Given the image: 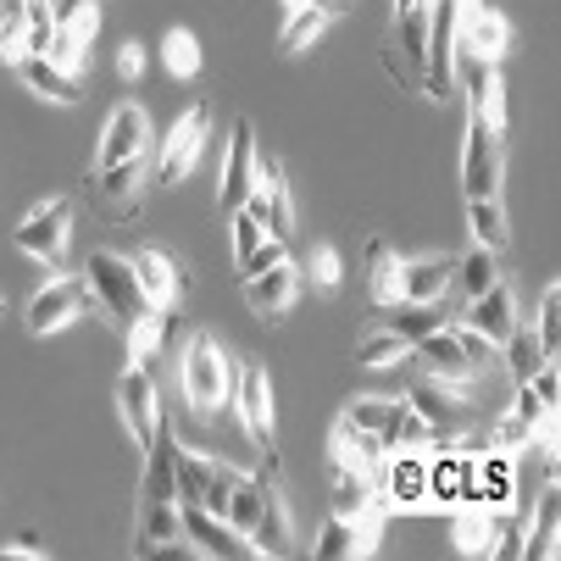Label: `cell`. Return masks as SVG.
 <instances>
[{"instance_id": "obj_55", "label": "cell", "mask_w": 561, "mask_h": 561, "mask_svg": "<svg viewBox=\"0 0 561 561\" xmlns=\"http://www.w3.org/2000/svg\"><path fill=\"white\" fill-rule=\"evenodd\" d=\"M117 78H123V84L145 78V45H139V39H128V45L117 50Z\"/></svg>"}, {"instance_id": "obj_21", "label": "cell", "mask_w": 561, "mask_h": 561, "mask_svg": "<svg viewBox=\"0 0 561 561\" xmlns=\"http://www.w3.org/2000/svg\"><path fill=\"white\" fill-rule=\"evenodd\" d=\"M173 456H179V439L168 434V423L156 428V439L145 445V484L139 495L145 501H179V472H173Z\"/></svg>"}, {"instance_id": "obj_41", "label": "cell", "mask_w": 561, "mask_h": 561, "mask_svg": "<svg viewBox=\"0 0 561 561\" xmlns=\"http://www.w3.org/2000/svg\"><path fill=\"white\" fill-rule=\"evenodd\" d=\"M545 362V351H539V334L534 329H512L506 334V367H512V378L523 383V378H534V367Z\"/></svg>"}, {"instance_id": "obj_25", "label": "cell", "mask_w": 561, "mask_h": 561, "mask_svg": "<svg viewBox=\"0 0 561 561\" xmlns=\"http://www.w3.org/2000/svg\"><path fill=\"white\" fill-rule=\"evenodd\" d=\"M456 278V262L450 256H428V262H407L400 267V300H412V306H428V300H445Z\"/></svg>"}, {"instance_id": "obj_10", "label": "cell", "mask_w": 561, "mask_h": 561, "mask_svg": "<svg viewBox=\"0 0 561 561\" xmlns=\"http://www.w3.org/2000/svg\"><path fill=\"white\" fill-rule=\"evenodd\" d=\"M461 190L467 201H490L501 190V134L490 123H467V150H461Z\"/></svg>"}, {"instance_id": "obj_48", "label": "cell", "mask_w": 561, "mask_h": 561, "mask_svg": "<svg viewBox=\"0 0 561 561\" xmlns=\"http://www.w3.org/2000/svg\"><path fill=\"white\" fill-rule=\"evenodd\" d=\"M334 472H340V484H334V512H340V517H356L362 501L373 495V490H367V472H351V467H334Z\"/></svg>"}, {"instance_id": "obj_44", "label": "cell", "mask_w": 561, "mask_h": 561, "mask_svg": "<svg viewBox=\"0 0 561 561\" xmlns=\"http://www.w3.org/2000/svg\"><path fill=\"white\" fill-rule=\"evenodd\" d=\"M23 56H28V18H23V7L12 0V7H7V23H0V61L18 67Z\"/></svg>"}, {"instance_id": "obj_15", "label": "cell", "mask_w": 561, "mask_h": 561, "mask_svg": "<svg viewBox=\"0 0 561 561\" xmlns=\"http://www.w3.org/2000/svg\"><path fill=\"white\" fill-rule=\"evenodd\" d=\"M150 145V123L139 106H117L106 134H101V150H95V168H117V162H134V156H145Z\"/></svg>"}, {"instance_id": "obj_47", "label": "cell", "mask_w": 561, "mask_h": 561, "mask_svg": "<svg viewBox=\"0 0 561 561\" xmlns=\"http://www.w3.org/2000/svg\"><path fill=\"white\" fill-rule=\"evenodd\" d=\"M228 228H233V262H251V256L262 251V239H273L251 211H233V217H228Z\"/></svg>"}, {"instance_id": "obj_22", "label": "cell", "mask_w": 561, "mask_h": 561, "mask_svg": "<svg viewBox=\"0 0 561 561\" xmlns=\"http://www.w3.org/2000/svg\"><path fill=\"white\" fill-rule=\"evenodd\" d=\"M450 539H456V550H461V556H490V550H495V539H501V523H495V512H490V506L461 501V506H450Z\"/></svg>"}, {"instance_id": "obj_58", "label": "cell", "mask_w": 561, "mask_h": 561, "mask_svg": "<svg viewBox=\"0 0 561 561\" xmlns=\"http://www.w3.org/2000/svg\"><path fill=\"white\" fill-rule=\"evenodd\" d=\"M18 7H23L28 28H50V0H18Z\"/></svg>"}, {"instance_id": "obj_52", "label": "cell", "mask_w": 561, "mask_h": 561, "mask_svg": "<svg viewBox=\"0 0 561 561\" xmlns=\"http://www.w3.org/2000/svg\"><path fill=\"white\" fill-rule=\"evenodd\" d=\"M490 445H495V450H528V445H534V423H523V417L512 412V417H501V423H495Z\"/></svg>"}, {"instance_id": "obj_36", "label": "cell", "mask_w": 561, "mask_h": 561, "mask_svg": "<svg viewBox=\"0 0 561 561\" xmlns=\"http://www.w3.org/2000/svg\"><path fill=\"white\" fill-rule=\"evenodd\" d=\"M434 329H445V311H439V300H428V306L400 300V317H389V334H400L407 345H417V340H423V334H434Z\"/></svg>"}, {"instance_id": "obj_16", "label": "cell", "mask_w": 561, "mask_h": 561, "mask_svg": "<svg viewBox=\"0 0 561 561\" xmlns=\"http://www.w3.org/2000/svg\"><path fill=\"white\" fill-rule=\"evenodd\" d=\"M383 495L394 512L407 506H428V456H412V450H394L383 461Z\"/></svg>"}, {"instance_id": "obj_26", "label": "cell", "mask_w": 561, "mask_h": 561, "mask_svg": "<svg viewBox=\"0 0 561 561\" xmlns=\"http://www.w3.org/2000/svg\"><path fill=\"white\" fill-rule=\"evenodd\" d=\"M329 456H334V467H351V472H373L389 450H383V439L378 434H367V428H356V423H334V439H329Z\"/></svg>"}, {"instance_id": "obj_49", "label": "cell", "mask_w": 561, "mask_h": 561, "mask_svg": "<svg viewBox=\"0 0 561 561\" xmlns=\"http://www.w3.org/2000/svg\"><path fill=\"white\" fill-rule=\"evenodd\" d=\"M456 278H461L467 295H484L495 284V251H472L467 262H456Z\"/></svg>"}, {"instance_id": "obj_43", "label": "cell", "mask_w": 561, "mask_h": 561, "mask_svg": "<svg viewBox=\"0 0 561 561\" xmlns=\"http://www.w3.org/2000/svg\"><path fill=\"white\" fill-rule=\"evenodd\" d=\"M407 351H412V345L400 340V334L378 329V334H367V340L356 345V362H362V367H389V362H400V356H407Z\"/></svg>"}, {"instance_id": "obj_42", "label": "cell", "mask_w": 561, "mask_h": 561, "mask_svg": "<svg viewBox=\"0 0 561 561\" xmlns=\"http://www.w3.org/2000/svg\"><path fill=\"white\" fill-rule=\"evenodd\" d=\"M539 351L545 356H556V345H561V284H545V295H539Z\"/></svg>"}, {"instance_id": "obj_5", "label": "cell", "mask_w": 561, "mask_h": 561, "mask_svg": "<svg viewBox=\"0 0 561 561\" xmlns=\"http://www.w3.org/2000/svg\"><path fill=\"white\" fill-rule=\"evenodd\" d=\"M67 233H72V206L67 201H45V206H34L18 228H12V245L23 251V256H34V262H61V251H67Z\"/></svg>"}, {"instance_id": "obj_18", "label": "cell", "mask_w": 561, "mask_h": 561, "mask_svg": "<svg viewBox=\"0 0 561 561\" xmlns=\"http://www.w3.org/2000/svg\"><path fill=\"white\" fill-rule=\"evenodd\" d=\"M467 106L478 123H490L495 134H506V78H501V61H472L467 72Z\"/></svg>"}, {"instance_id": "obj_51", "label": "cell", "mask_w": 561, "mask_h": 561, "mask_svg": "<svg viewBox=\"0 0 561 561\" xmlns=\"http://www.w3.org/2000/svg\"><path fill=\"white\" fill-rule=\"evenodd\" d=\"M306 267H311V284L323 289V295H334V289H340V278H345V273H340V256H334V245H317V251L306 256Z\"/></svg>"}, {"instance_id": "obj_39", "label": "cell", "mask_w": 561, "mask_h": 561, "mask_svg": "<svg viewBox=\"0 0 561 561\" xmlns=\"http://www.w3.org/2000/svg\"><path fill=\"white\" fill-rule=\"evenodd\" d=\"M95 34H78V28H56L50 23V39H45V61H56L61 72H78V61H84V45H90Z\"/></svg>"}, {"instance_id": "obj_23", "label": "cell", "mask_w": 561, "mask_h": 561, "mask_svg": "<svg viewBox=\"0 0 561 561\" xmlns=\"http://www.w3.org/2000/svg\"><path fill=\"white\" fill-rule=\"evenodd\" d=\"M18 72H23V84H28L34 95H45V101H56V106H78V101H84V84H78V72H61V67L45 61V56H23Z\"/></svg>"}, {"instance_id": "obj_59", "label": "cell", "mask_w": 561, "mask_h": 561, "mask_svg": "<svg viewBox=\"0 0 561 561\" xmlns=\"http://www.w3.org/2000/svg\"><path fill=\"white\" fill-rule=\"evenodd\" d=\"M311 7H323L329 18H340V12H351V0H311Z\"/></svg>"}, {"instance_id": "obj_33", "label": "cell", "mask_w": 561, "mask_h": 561, "mask_svg": "<svg viewBox=\"0 0 561 561\" xmlns=\"http://www.w3.org/2000/svg\"><path fill=\"white\" fill-rule=\"evenodd\" d=\"M439 428L428 423V417H417L412 407H407V400H394V412H389V423H383V450H417V445H428Z\"/></svg>"}, {"instance_id": "obj_7", "label": "cell", "mask_w": 561, "mask_h": 561, "mask_svg": "<svg viewBox=\"0 0 561 561\" xmlns=\"http://www.w3.org/2000/svg\"><path fill=\"white\" fill-rule=\"evenodd\" d=\"M184 545L206 561H251V556H262L251 534L228 528V517H211L201 506H184Z\"/></svg>"}, {"instance_id": "obj_9", "label": "cell", "mask_w": 561, "mask_h": 561, "mask_svg": "<svg viewBox=\"0 0 561 561\" xmlns=\"http://www.w3.org/2000/svg\"><path fill=\"white\" fill-rule=\"evenodd\" d=\"M206 134H211V106L201 101V106H190L173 128H168V139H162V162H156V179L162 184H179V179H190V168L201 162V145H206Z\"/></svg>"}, {"instance_id": "obj_40", "label": "cell", "mask_w": 561, "mask_h": 561, "mask_svg": "<svg viewBox=\"0 0 561 561\" xmlns=\"http://www.w3.org/2000/svg\"><path fill=\"white\" fill-rule=\"evenodd\" d=\"M162 61H168L173 78H195V72H201V39H195L190 28H173V34L162 39Z\"/></svg>"}, {"instance_id": "obj_20", "label": "cell", "mask_w": 561, "mask_h": 561, "mask_svg": "<svg viewBox=\"0 0 561 561\" xmlns=\"http://www.w3.org/2000/svg\"><path fill=\"white\" fill-rule=\"evenodd\" d=\"M295 289H300L295 262H278V267H267V273H251V278H245V300H251V311H256V317H284V311H289V300H295Z\"/></svg>"}, {"instance_id": "obj_19", "label": "cell", "mask_w": 561, "mask_h": 561, "mask_svg": "<svg viewBox=\"0 0 561 561\" xmlns=\"http://www.w3.org/2000/svg\"><path fill=\"white\" fill-rule=\"evenodd\" d=\"M461 323H467V329H478L484 340H495V345H506V334L517 329V300H512V289L495 278L484 295H472V306H467Z\"/></svg>"}, {"instance_id": "obj_38", "label": "cell", "mask_w": 561, "mask_h": 561, "mask_svg": "<svg viewBox=\"0 0 561 561\" xmlns=\"http://www.w3.org/2000/svg\"><path fill=\"white\" fill-rule=\"evenodd\" d=\"M323 28H329V12H323V7H300V12H289V23H284L278 45H284L289 56H300L306 45L323 39Z\"/></svg>"}, {"instance_id": "obj_14", "label": "cell", "mask_w": 561, "mask_h": 561, "mask_svg": "<svg viewBox=\"0 0 561 561\" xmlns=\"http://www.w3.org/2000/svg\"><path fill=\"white\" fill-rule=\"evenodd\" d=\"M412 362H417V378H434V383H456V389H467L472 383V362H467V351L456 345V334L450 329H434V334H423L417 345H412Z\"/></svg>"}, {"instance_id": "obj_45", "label": "cell", "mask_w": 561, "mask_h": 561, "mask_svg": "<svg viewBox=\"0 0 561 561\" xmlns=\"http://www.w3.org/2000/svg\"><path fill=\"white\" fill-rule=\"evenodd\" d=\"M50 23L56 28H78V34H95L101 28V0H56Z\"/></svg>"}, {"instance_id": "obj_57", "label": "cell", "mask_w": 561, "mask_h": 561, "mask_svg": "<svg viewBox=\"0 0 561 561\" xmlns=\"http://www.w3.org/2000/svg\"><path fill=\"white\" fill-rule=\"evenodd\" d=\"M0 556H12V561H39L45 550L34 545V534H23V539H12V545H0Z\"/></svg>"}, {"instance_id": "obj_2", "label": "cell", "mask_w": 561, "mask_h": 561, "mask_svg": "<svg viewBox=\"0 0 561 561\" xmlns=\"http://www.w3.org/2000/svg\"><path fill=\"white\" fill-rule=\"evenodd\" d=\"M173 472H179V506H201L211 517L228 512V490L239 484V467H228L206 450H179Z\"/></svg>"}, {"instance_id": "obj_30", "label": "cell", "mask_w": 561, "mask_h": 561, "mask_svg": "<svg viewBox=\"0 0 561 561\" xmlns=\"http://www.w3.org/2000/svg\"><path fill=\"white\" fill-rule=\"evenodd\" d=\"M407 407H412L417 417H428L434 428H450V423H456V412H461V389H456V383L417 378V383H412V394H407Z\"/></svg>"}, {"instance_id": "obj_53", "label": "cell", "mask_w": 561, "mask_h": 561, "mask_svg": "<svg viewBox=\"0 0 561 561\" xmlns=\"http://www.w3.org/2000/svg\"><path fill=\"white\" fill-rule=\"evenodd\" d=\"M450 334H456V345L467 351V362H472V367H490V362H495V351H501L495 340H484V334L467 329V323H461V329H450Z\"/></svg>"}, {"instance_id": "obj_8", "label": "cell", "mask_w": 561, "mask_h": 561, "mask_svg": "<svg viewBox=\"0 0 561 561\" xmlns=\"http://www.w3.org/2000/svg\"><path fill=\"white\" fill-rule=\"evenodd\" d=\"M512 45V23L484 7V0H461V18H456V50H467V61H501Z\"/></svg>"}, {"instance_id": "obj_28", "label": "cell", "mask_w": 561, "mask_h": 561, "mask_svg": "<svg viewBox=\"0 0 561 561\" xmlns=\"http://www.w3.org/2000/svg\"><path fill=\"white\" fill-rule=\"evenodd\" d=\"M472 461L478 456H439V461H428V506H461V495H467V484H472Z\"/></svg>"}, {"instance_id": "obj_13", "label": "cell", "mask_w": 561, "mask_h": 561, "mask_svg": "<svg viewBox=\"0 0 561 561\" xmlns=\"http://www.w3.org/2000/svg\"><path fill=\"white\" fill-rule=\"evenodd\" d=\"M90 306V278H56V284H45L34 300H28V334H56V329H67L78 311Z\"/></svg>"}, {"instance_id": "obj_12", "label": "cell", "mask_w": 561, "mask_h": 561, "mask_svg": "<svg viewBox=\"0 0 561 561\" xmlns=\"http://www.w3.org/2000/svg\"><path fill=\"white\" fill-rule=\"evenodd\" d=\"M233 407H239V423L251 428V439L262 450H273V383H267V367L262 362H239V383H233Z\"/></svg>"}, {"instance_id": "obj_37", "label": "cell", "mask_w": 561, "mask_h": 561, "mask_svg": "<svg viewBox=\"0 0 561 561\" xmlns=\"http://www.w3.org/2000/svg\"><path fill=\"white\" fill-rule=\"evenodd\" d=\"M394 50H407L412 67L428 61V7H412V12L394 18ZM423 72H428V67H423Z\"/></svg>"}, {"instance_id": "obj_32", "label": "cell", "mask_w": 561, "mask_h": 561, "mask_svg": "<svg viewBox=\"0 0 561 561\" xmlns=\"http://www.w3.org/2000/svg\"><path fill=\"white\" fill-rule=\"evenodd\" d=\"M556 550H561V495H556V484H550L545 501H539V517H534V528H528L523 556H528V561H550Z\"/></svg>"}, {"instance_id": "obj_61", "label": "cell", "mask_w": 561, "mask_h": 561, "mask_svg": "<svg viewBox=\"0 0 561 561\" xmlns=\"http://www.w3.org/2000/svg\"><path fill=\"white\" fill-rule=\"evenodd\" d=\"M278 7H289V12H300V7H311V0H278Z\"/></svg>"}, {"instance_id": "obj_29", "label": "cell", "mask_w": 561, "mask_h": 561, "mask_svg": "<svg viewBox=\"0 0 561 561\" xmlns=\"http://www.w3.org/2000/svg\"><path fill=\"white\" fill-rule=\"evenodd\" d=\"M251 539H256V550H262V556H284V550H289V512H284L278 472L267 478V501H262V517H256Z\"/></svg>"}, {"instance_id": "obj_50", "label": "cell", "mask_w": 561, "mask_h": 561, "mask_svg": "<svg viewBox=\"0 0 561 561\" xmlns=\"http://www.w3.org/2000/svg\"><path fill=\"white\" fill-rule=\"evenodd\" d=\"M317 556L323 561H340V556H356V528H351V517H329V528H323V539H317Z\"/></svg>"}, {"instance_id": "obj_56", "label": "cell", "mask_w": 561, "mask_h": 561, "mask_svg": "<svg viewBox=\"0 0 561 561\" xmlns=\"http://www.w3.org/2000/svg\"><path fill=\"white\" fill-rule=\"evenodd\" d=\"M512 412L523 417V423H539L545 412H556V407H539V394L528 389V383H517V400H512Z\"/></svg>"}, {"instance_id": "obj_11", "label": "cell", "mask_w": 561, "mask_h": 561, "mask_svg": "<svg viewBox=\"0 0 561 561\" xmlns=\"http://www.w3.org/2000/svg\"><path fill=\"white\" fill-rule=\"evenodd\" d=\"M245 211L273 233V239H289L295 233V201H289V184H284V162H256V190L245 201Z\"/></svg>"}, {"instance_id": "obj_3", "label": "cell", "mask_w": 561, "mask_h": 561, "mask_svg": "<svg viewBox=\"0 0 561 561\" xmlns=\"http://www.w3.org/2000/svg\"><path fill=\"white\" fill-rule=\"evenodd\" d=\"M84 278H90V295H95V300L117 317V323H134V317L156 311V306L145 300L139 278H134V262H128V256H117V251H90Z\"/></svg>"}, {"instance_id": "obj_17", "label": "cell", "mask_w": 561, "mask_h": 561, "mask_svg": "<svg viewBox=\"0 0 561 561\" xmlns=\"http://www.w3.org/2000/svg\"><path fill=\"white\" fill-rule=\"evenodd\" d=\"M134 262V278H139V289H145V300L156 306V311H162L179 289H190V273L168 256V251H156V245H145L139 256H128Z\"/></svg>"}, {"instance_id": "obj_1", "label": "cell", "mask_w": 561, "mask_h": 561, "mask_svg": "<svg viewBox=\"0 0 561 561\" xmlns=\"http://www.w3.org/2000/svg\"><path fill=\"white\" fill-rule=\"evenodd\" d=\"M179 383H184L195 412H217L222 400L233 394V383H239V362L222 356L211 334H195L190 351H184V362H179Z\"/></svg>"}, {"instance_id": "obj_34", "label": "cell", "mask_w": 561, "mask_h": 561, "mask_svg": "<svg viewBox=\"0 0 561 561\" xmlns=\"http://www.w3.org/2000/svg\"><path fill=\"white\" fill-rule=\"evenodd\" d=\"M168 334H173V317H168V306H162V311H145V317H134V323H128V362H134V367H145L156 351L168 345Z\"/></svg>"}, {"instance_id": "obj_31", "label": "cell", "mask_w": 561, "mask_h": 561, "mask_svg": "<svg viewBox=\"0 0 561 561\" xmlns=\"http://www.w3.org/2000/svg\"><path fill=\"white\" fill-rule=\"evenodd\" d=\"M400 267H407V262H400L383 239H373V245H367V295L378 306H400Z\"/></svg>"}, {"instance_id": "obj_27", "label": "cell", "mask_w": 561, "mask_h": 561, "mask_svg": "<svg viewBox=\"0 0 561 561\" xmlns=\"http://www.w3.org/2000/svg\"><path fill=\"white\" fill-rule=\"evenodd\" d=\"M456 18H461V0H434L428 7V78H450L456 67Z\"/></svg>"}, {"instance_id": "obj_46", "label": "cell", "mask_w": 561, "mask_h": 561, "mask_svg": "<svg viewBox=\"0 0 561 561\" xmlns=\"http://www.w3.org/2000/svg\"><path fill=\"white\" fill-rule=\"evenodd\" d=\"M389 412H394V400H383V394H356L351 407H345V423H356V428H367V434H383Z\"/></svg>"}, {"instance_id": "obj_54", "label": "cell", "mask_w": 561, "mask_h": 561, "mask_svg": "<svg viewBox=\"0 0 561 561\" xmlns=\"http://www.w3.org/2000/svg\"><path fill=\"white\" fill-rule=\"evenodd\" d=\"M278 262H289V256H284V239H262V251H256L251 262H239V278L267 273V267H278Z\"/></svg>"}, {"instance_id": "obj_60", "label": "cell", "mask_w": 561, "mask_h": 561, "mask_svg": "<svg viewBox=\"0 0 561 561\" xmlns=\"http://www.w3.org/2000/svg\"><path fill=\"white\" fill-rule=\"evenodd\" d=\"M412 7H423V0H394V18H400V12H412Z\"/></svg>"}, {"instance_id": "obj_6", "label": "cell", "mask_w": 561, "mask_h": 561, "mask_svg": "<svg viewBox=\"0 0 561 561\" xmlns=\"http://www.w3.org/2000/svg\"><path fill=\"white\" fill-rule=\"evenodd\" d=\"M117 412H123V428L134 434V445L145 450L156 439V428H162V389H156L150 367H128L117 378Z\"/></svg>"}, {"instance_id": "obj_35", "label": "cell", "mask_w": 561, "mask_h": 561, "mask_svg": "<svg viewBox=\"0 0 561 561\" xmlns=\"http://www.w3.org/2000/svg\"><path fill=\"white\" fill-rule=\"evenodd\" d=\"M467 228H472V245L478 251H506V211H501V201L490 195V201H467Z\"/></svg>"}, {"instance_id": "obj_4", "label": "cell", "mask_w": 561, "mask_h": 561, "mask_svg": "<svg viewBox=\"0 0 561 561\" xmlns=\"http://www.w3.org/2000/svg\"><path fill=\"white\" fill-rule=\"evenodd\" d=\"M256 128L239 117L233 123V139H228V162H222V184H217V217H233L245 211L251 190H256Z\"/></svg>"}, {"instance_id": "obj_24", "label": "cell", "mask_w": 561, "mask_h": 561, "mask_svg": "<svg viewBox=\"0 0 561 561\" xmlns=\"http://www.w3.org/2000/svg\"><path fill=\"white\" fill-rule=\"evenodd\" d=\"M139 168H145V156H134V162H117V168H95V179H90V195L117 201V206H106L117 222L139 211V201H134V195H139Z\"/></svg>"}]
</instances>
